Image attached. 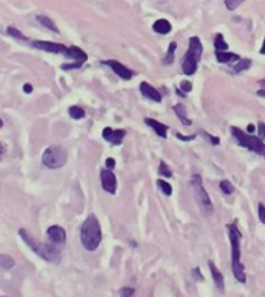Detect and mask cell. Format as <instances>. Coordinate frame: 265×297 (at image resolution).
I'll list each match as a JSON object with an SVG mask.
<instances>
[{
    "label": "cell",
    "instance_id": "cell-1",
    "mask_svg": "<svg viewBox=\"0 0 265 297\" xmlns=\"http://www.w3.org/2000/svg\"><path fill=\"white\" fill-rule=\"evenodd\" d=\"M241 237L242 234L239 229H237L236 222L228 224V238L231 245V271L237 282L245 283L247 274H245V268L241 262Z\"/></svg>",
    "mask_w": 265,
    "mask_h": 297
},
{
    "label": "cell",
    "instance_id": "cell-2",
    "mask_svg": "<svg viewBox=\"0 0 265 297\" xmlns=\"http://www.w3.org/2000/svg\"><path fill=\"white\" fill-rule=\"evenodd\" d=\"M79 238H81V245L87 251H96L98 246L102 241V231L99 220L95 214H90L81 224V231H79Z\"/></svg>",
    "mask_w": 265,
    "mask_h": 297
},
{
    "label": "cell",
    "instance_id": "cell-3",
    "mask_svg": "<svg viewBox=\"0 0 265 297\" xmlns=\"http://www.w3.org/2000/svg\"><path fill=\"white\" fill-rule=\"evenodd\" d=\"M19 235L22 237V240L31 248L33 252H36L39 257H42L44 260L47 262H51V263H58L61 260V248H56L50 245V243H42L36 240L26 229H20L19 231Z\"/></svg>",
    "mask_w": 265,
    "mask_h": 297
},
{
    "label": "cell",
    "instance_id": "cell-4",
    "mask_svg": "<svg viewBox=\"0 0 265 297\" xmlns=\"http://www.w3.org/2000/svg\"><path fill=\"white\" fill-rule=\"evenodd\" d=\"M202 55H203L202 40L197 36H192L189 39V47H188L186 55L183 56V61H181V72L186 76H194L198 69V64H200Z\"/></svg>",
    "mask_w": 265,
    "mask_h": 297
},
{
    "label": "cell",
    "instance_id": "cell-5",
    "mask_svg": "<svg viewBox=\"0 0 265 297\" xmlns=\"http://www.w3.org/2000/svg\"><path fill=\"white\" fill-rule=\"evenodd\" d=\"M231 137L237 144L245 147L247 150L259 155L261 158H265V143L261 137H255L253 133H248L245 130H241L239 127H231Z\"/></svg>",
    "mask_w": 265,
    "mask_h": 297
},
{
    "label": "cell",
    "instance_id": "cell-6",
    "mask_svg": "<svg viewBox=\"0 0 265 297\" xmlns=\"http://www.w3.org/2000/svg\"><path fill=\"white\" fill-rule=\"evenodd\" d=\"M191 186H192V191H194V197L198 208H200L203 215H211L214 212V206H213V201L209 198V194L206 192V189L203 186L202 177L198 173H194L192 178H191Z\"/></svg>",
    "mask_w": 265,
    "mask_h": 297
},
{
    "label": "cell",
    "instance_id": "cell-7",
    "mask_svg": "<svg viewBox=\"0 0 265 297\" xmlns=\"http://www.w3.org/2000/svg\"><path fill=\"white\" fill-rule=\"evenodd\" d=\"M67 163V150L62 146L53 144L45 148L42 155V164L48 169H61Z\"/></svg>",
    "mask_w": 265,
    "mask_h": 297
},
{
    "label": "cell",
    "instance_id": "cell-8",
    "mask_svg": "<svg viewBox=\"0 0 265 297\" xmlns=\"http://www.w3.org/2000/svg\"><path fill=\"white\" fill-rule=\"evenodd\" d=\"M64 56H65V58H69V59H72L73 62L62 65V70H73V69H79V67H81V65L87 61L86 51H83L81 48H79V47H75V45L67 47V50H65V53H64Z\"/></svg>",
    "mask_w": 265,
    "mask_h": 297
},
{
    "label": "cell",
    "instance_id": "cell-9",
    "mask_svg": "<svg viewBox=\"0 0 265 297\" xmlns=\"http://www.w3.org/2000/svg\"><path fill=\"white\" fill-rule=\"evenodd\" d=\"M47 241L56 248H62L67 241V232L61 226H50L47 229Z\"/></svg>",
    "mask_w": 265,
    "mask_h": 297
},
{
    "label": "cell",
    "instance_id": "cell-10",
    "mask_svg": "<svg viewBox=\"0 0 265 297\" xmlns=\"http://www.w3.org/2000/svg\"><path fill=\"white\" fill-rule=\"evenodd\" d=\"M101 186L107 194H110V195L116 194L118 181H116V177L112 172V169H102L101 170Z\"/></svg>",
    "mask_w": 265,
    "mask_h": 297
},
{
    "label": "cell",
    "instance_id": "cell-11",
    "mask_svg": "<svg viewBox=\"0 0 265 297\" xmlns=\"http://www.w3.org/2000/svg\"><path fill=\"white\" fill-rule=\"evenodd\" d=\"M102 64H105L107 67H110V69L115 72V74H116V76H120V77L124 79V80H130L132 77L135 76V72H134V70H130L129 67H126V65L121 64L120 61L109 59V61H104Z\"/></svg>",
    "mask_w": 265,
    "mask_h": 297
},
{
    "label": "cell",
    "instance_id": "cell-12",
    "mask_svg": "<svg viewBox=\"0 0 265 297\" xmlns=\"http://www.w3.org/2000/svg\"><path fill=\"white\" fill-rule=\"evenodd\" d=\"M126 137V130L124 129H112V127H105L102 130V138L113 144V146H120L124 141Z\"/></svg>",
    "mask_w": 265,
    "mask_h": 297
},
{
    "label": "cell",
    "instance_id": "cell-13",
    "mask_svg": "<svg viewBox=\"0 0 265 297\" xmlns=\"http://www.w3.org/2000/svg\"><path fill=\"white\" fill-rule=\"evenodd\" d=\"M31 47L37 48V50H42L47 53H55V55H59V53H65L67 47L62 45V44H56V42H45V40H36V42H31Z\"/></svg>",
    "mask_w": 265,
    "mask_h": 297
},
{
    "label": "cell",
    "instance_id": "cell-14",
    "mask_svg": "<svg viewBox=\"0 0 265 297\" xmlns=\"http://www.w3.org/2000/svg\"><path fill=\"white\" fill-rule=\"evenodd\" d=\"M140 93L143 94L146 99H151V101H154L157 104L162 102V93L158 91L155 87H152L149 82H141L140 84Z\"/></svg>",
    "mask_w": 265,
    "mask_h": 297
},
{
    "label": "cell",
    "instance_id": "cell-15",
    "mask_svg": "<svg viewBox=\"0 0 265 297\" xmlns=\"http://www.w3.org/2000/svg\"><path fill=\"white\" fill-rule=\"evenodd\" d=\"M144 124L148 127H151L160 138L168 137V126H165L163 123H160V121H157L154 118H144Z\"/></svg>",
    "mask_w": 265,
    "mask_h": 297
},
{
    "label": "cell",
    "instance_id": "cell-16",
    "mask_svg": "<svg viewBox=\"0 0 265 297\" xmlns=\"http://www.w3.org/2000/svg\"><path fill=\"white\" fill-rule=\"evenodd\" d=\"M208 266H209V271H211V277H213L216 287L220 293H223L225 290V279H223V274L220 273V269L214 265V262H208Z\"/></svg>",
    "mask_w": 265,
    "mask_h": 297
},
{
    "label": "cell",
    "instance_id": "cell-17",
    "mask_svg": "<svg viewBox=\"0 0 265 297\" xmlns=\"http://www.w3.org/2000/svg\"><path fill=\"white\" fill-rule=\"evenodd\" d=\"M216 59L219 64H234L241 59L239 55H236V53H230L228 50L227 51H216Z\"/></svg>",
    "mask_w": 265,
    "mask_h": 297
},
{
    "label": "cell",
    "instance_id": "cell-18",
    "mask_svg": "<svg viewBox=\"0 0 265 297\" xmlns=\"http://www.w3.org/2000/svg\"><path fill=\"white\" fill-rule=\"evenodd\" d=\"M172 110H174V113L177 115V118L181 121L183 126H186V127H191V126H192V121L188 118L186 107H184L183 104H176L174 107H172Z\"/></svg>",
    "mask_w": 265,
    "mask_h": 297
},
{
    "label": "cell",
    "instance_id": "cell-19",
    "mask_svg": "<svg viewBox=\"0 0 265 297\" xmlns=\"http://www.w3.org/2000/svg\"><path fill=\"white\" fill-rule=\"evenodd\" d=\"M152 30H154V33H157V34L165 36V34H169V33L172 31V25H171V22L166 20V19H158V20L154 22Z\"/></svg>",
    "mask_w": 265,
    "mask_h": 297
},
{
    "label": "cell",
    "instance_id": "cell-20",
    "mask_svg": "<svg viewBox=\"0 0 265 297\" xmlns=\"http://www.w3.org/2000/svg\"><path fill=\"white\" fill-rule=\"evenodd\" d=\"M233 65H234V67H233V73L237 74V73H242V72L248 70L250 67H251V61H250V59H244V58H241L239 61L234 62Z\"/></svg>",
    "mask_w": 265,
    "mask_h": 297
},
{
    "label": "cell",
    "instance_id": "cell-21",
    "mask_svg": "<svg viewBox=\"0 0 265 297\" xmlns=\"http://www.w3.org/2000/svg\"><path fill=\"white\" fill-rule=\"evenodd\" d=\"M230 47H228V42L223 39V34L222 33H217L214 36V50L216 51H227Z\"/></svg>",
    "mask_w": 265,
    "mask_h": 297
},
{
    "label": "cell",
    "instance_id": "cell-22",
    "mask_svg": "<svg viewBox=\"0 0 265 297\" xmlns=\"http://www.w3.org/2000/svg\"><path fill=\"white\" fill-rule=\"evenodd\" d=\"M36 19H37V22H39V23H42V25L45 26V28L51 30L53 33H56V34L59 33V28H58V26H56V23L53 22V20H51L50 17H47V16H37Z\"/></svg>",
    "mask_w": 265,
    "mask_h": 297
},
{
    "label": "cell",
    "instance_id": "cell-23",
    "mask_svg": "<svg viewBox=\"0 0 265 297\" xmlns=\"http://www.w3.org/2000/svg\"><path fill=\"white\" fill-rule=\"evenodd\" d=\"M176 50H177V42H171L169 47H168V51H166V56H165V59H163V64L171 65L172 62H174Z\"/></svg>",
    "mask_w": 265,
    "mask_h": 297
},
{
    "label": "cell",
    "instance_id": "cell-24",
    "mask_svg": "<svg viewBox=\"0 0 265 297\" xmlns=\"http://www.w3.org/2000/svg\"><path fill=\"white\" fill-rule=\"evenodd\" d=\"M6 33L11 36V37H14V39H17V40H20V42H30V39L26 37L23 33H20L16 26H8L6 28Z\"/></svg>",
    "mask_w": 265,
    "mask_h": 297
},
{
    "label": "cell",
    "instance_id": "cell-25",
    "mask_svg": "<svg viewBox=\"0 0 265 297\" xmlns=\"http://www.w3.org/2000/svg\"><path fill=\"white\" fill-rule=\"evenodd\" d=\"M14 265H16V262H14V259L11 257V255L0 254V268H3V269H11Z\"/></svg>",
    "mask_w": 265,
    "mask_h": 297
},
{
    "label": "cell",
    "instance_id": "cell-26",
    "mask_svg": "<svg viewBox=\"0 0 265 297\" xmlns=\"http://www.w3.org/2000/svg\"><path fill=\"white\" fill-rule=\"evenodd\" d=\"M157 187L160 189V192L163 194V195H166V197H171L172 195V186L168 183V181H165V180H157Z\"/></svg>",
    "mask_w": 265,
    "mask_h": 297
},
{
    "label": "cell",
    "instance_id": "cell-27",
    "mask_svg": "<svg viewBox=\"0 0 265 297\" xmlns=\"http://www.w3.org/2000/svg\"><path fill=\"white\" fill-rule=\"evenodd\" d=\"M69 115L73 119H83V118H86V112L81 109V107H78V105H72L70 107V109H69Z\"/></svg>",
    "mask_w": 265,
    "mask_h": 297
},
{
    "label": "cell",
    "instance_id": "cell-28",
    "mask_svg": "<svg viewBox=\"0 0 265 297\" xmlns=\"http://www.w3.org/2000/svg\"><path fill=\"white\" fill-rule=\"evenodd\" d=\"M219 187H220L222 194H225V195H231V194L234 192V186H233V183L228 181V180H222L220 184H219Z\"/></svg>",
    "mask_w": 265,
    "mask_h": 297
},
{
    "label": "cell",
    "instance_id": "cell-29",
    "mask_svg": "<svg viewBox=\"0 0 265 297\" xmlns=\"http://www.w3.org/2000/svg\"><path fill=\"white\" fill-rule=\"evenodd\" d=\"M158 175H160L162 178H172V170L171 167L166 164V163H160V166H158Z\"/></svg>",
    "mask_w": 265,
    "mask_h": 297
},
{
    "label": "cell",
    "instance_id": "cell-30",
    "mask_svg": "<svg viewBox=\"0 0 265 297\" xmlns=\"http://www.w3.org/2000/svg\"><path fill=\"white\" fill-rule=\"evenodd\" d=\"M241 3H244V0H225V8L228 11H234L241 6Z\"/></svg>",
    "mask_w": 265,
    "mask_h": 297
},
{
    "label": "cell",
    "instance_id": "cell-31",
    "mask_svg": "<svg viewBox=\"0 0 265 297\" xmlns=\"http://www.w3.org/2000/svg\"><path fill=\"white\" fill-rule=\"evenodd\" d=\"M180 90H181L184 94L191 93V91H192V82H191V80H188V79L181 80V82H180Z\"/></svg>",
    "mask_w": 265,
    "mask_h": 297
},
{
    "label": "cell",
    "instance_id": "cell-32",
    "mask_svg": "<svg viewBox=\"0 0 265 297\" xmlns=\"http://www.w3.org/2000/svg\"><path fill=\"white\" fill-rule=\"evenodd\" d=\"M202 135H203V137L211 143V144H213V146H219L220 144V140H219V137H214V135H209L208 132H202Z\"/></svg>",
    "mask_w": 265,
    "mask_h": 297
},
{
    "label": "cell",
    "instance_id": "cell-33",
    "mask_svg": "<svg viewBox=\"0 0 265 297\" xmlns=\"http://www.w3.org/2000/svg\"><path fill=\"white\" fill-rule=\"evenodd\" d=\"M258 215H259V222L265 224V205L264 203L258 205Z\"/></svg>",
    "mask_w": 265,
    "mask_h": 297
},
{
    "label": "cell",
    "instance_id": "cell-34",
    "mask_svg": "<svg viewBox=\"0 0 265 297\" xmlns=\"http://www.w3.org/2000/svg\"><path fill=\"white\" fill-rule=\"evenodd\" d=\"M176 138H178L180 141H192L197 138V135H181L180 132L176 133Z\"/></svg>",
    "mask_w": 265,
    "mask_h": 297
},
{
    "label": "cell",
    "instance_id": "cell-35",
    "mask_svg": "<svg viewBox=\"0 0 265 297\" xmlns=\"http://www.w3.org/2000/svg\"><path fill=\"white\" fill-rule=\"evenodd\" d=\"M259 85H261V88L258 90V96L265 99V79L259 80Z\"/></svg>",
    "mask_w": 265,
    "mask_h": 297
},
{
    "label": "cell",
    "instance_id": "cell-36",
    "mask_svg": "<svg viewBox=\"0 0 265 297\" xmlns=\"http://www.w3.org/2000/svg\"><path fill=\"white\" fill-rule=\"evenodd\" d=\"M120 294H121V296H134V294H135V290L126 287V288H121V290H120Z\"/></svg>",
    "mask_w": 265,
    "mask_h": 297
},
{
    "label": "cell",
    "instance_id": "cell-37",
    "mask_svg": "<svg viewBox=\"0 0 265 297\" xmlns=\"http://www.w3.org/2000/svg\"><path fill=\"white\" fill-rule=\"evenodd\" d=\"M258 130H259V137L265 138V123H259L258 124Z\"/></svg>",
    "mask_w": 265,
    "mask_h": 297
},
{
    "label": "cell",
    "instance_id": "cell-38",
    "mask_svg": "<svg viewBox=\"0 0 265 297\" xmlns=\"http://www.w3.org/2000/svg\"><path fill=\"white\" fill-rule=\"evenodd\" d=\"M115 159L113 158H107V159H105V167H107V169H112L113 170V167H115Z\"/></svg>",
    "mask_w": 265,
    "mask_h": 297
},
{
    "label": "cell",
    "instance_id": "cell-39",
    "mask_svg": "<svg viewBox=\"0 0 265 297\" xmlns=\"http://www.w3.org/2000/svg\"><path fill=\"white\" fill-rule=\"evenodd\" d=\"M192 273H194V277H195L198 282H202V280H203V276H200V269H198V268H194V271H192Z\"/></svg>",
    "mask_w": 265,
    "mask_h": 297
},
{
    "label": "cell",
    "instance_id": "cell-40",
    "mask_svg": "<svg viewBox=\"0 0 265 297\" xmlns=\"http://www.w3.org/2000/svg\"><path fill=\"white\" fill-rule=\"evenodd\" d=\"M5 153H6V147H5L2 143H0V159H2V158L5 156Z\"/></svg>",
    "mask_w": 265,
    "mask_h": 297
},
{
    "label": "cell",
    "instance_id": "cell-41",
    "mask_svg": "<svg viewBox=\"0 0 265 297\" xmlns=\"http://www.w3.org/2000/svg\"><path fill=\"white\" fill-rule=\"evenodd\" d=\"M23 90H25V93H31V91H33V87H31L30 84H26V85H23Z\"/></svg>",
    "mask_w": 265,
    "mask_h": 297
},
{
    "label": "cell",
    "instance_id": "cell-42",
    "mask_svg": "<svg viewBox=\"0 0 265 297\" xmlns=\"http://www.w3.org/2000/svg\"><path fill=\"white\" fill-rule=\"evenodd\" d=\"M259 53H261V55H264V56H265V37H264V42H262V47H261Z\"/></svg>",
    "mask_w": 265,
    "mask_h": 297
},
{
    "label": "cell",
    "instance_id": "cell-43",
    "mask_svg": "<svg viewBox=\"0 0 265 297\" xmlns=\"http://www.w3.org/2000/svg\"><path fill=\"white\" fill-rule=\"evenodd\" d=\"M255 129H256V127H255L253 124H248V127H247V132H248V133H253V132H255Z\"/></svg>",
    "mask_w": 265,
    "mask_h": 297
},
{
    "label": "cell",
    "instance_id": "cell-44",
    "mask_svg": "<svg viewBox=\"0 0 265 297\" xmlns=\"http://www.w3.org/2000/svg\"><path fill=\"white\" fill-rule=\"evenodd\" d=\"M2 127H3V119L0 118V129H2Z\"/></svg>",
    "mask_w": 265,
    "mask_h": 297
}]
</instances>
